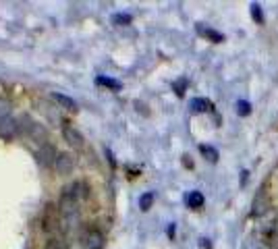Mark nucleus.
I'll list each match as a JSON object with an SVG mask.
<instances>
[{"label": "nucleus", "instance_id": "nucleus-1", "mask_svg": "<svg viewBox=\"0 0 278 249\" xmlns=\"http://www.w3.org/2000/svg\"><path fill=\"white\" fill-rule=\"evenodd\" d=\"M40 224L44 232H54L56 228H60V212H58V204H46L44 212H42Z\"/></svg>", "mask_w": 278, "mask_h": 249}, {"label": "nucleus", "instance_id": "nucleus-2", "mask_svg": "<svg viewBox=\"0 0 278 249\" xmlns=\"http://www.w3.org/2000/svg\"><path fill=\"white\" fill-rule=\"evenodd\" d=\"M58 148L54 146V144H44V146H40L38 150H36V162L42 166V168H52L54 166V162H56V158H58Z\"/></svg>", "mask_w": 278, "mask_h": 249}, {"label": "nucleus", "instance_id": "nucleus-3", "mask_svg": "<svg viewBox=\"0 0 278 249\" xmlns=\"http://www.w3.org/2000/svg\"><path fill=\"white\" fill-rule=\"evenodd\" d=\"M75 166H77V158H75V154H71V152H60L52 168H54V172H56V174L66 176L68 172H73Z\"/></svg>", "mask_w": 278, "mask_h": 249}, {"label": "nucleus", "instance_id": "nucleus-4", "mask_svg": "<svg viewBox=\"0 0 278 249\" xmlns=\"http://www.w3.org/2000/svg\"><path fill=\"white\" fill-rule=\"evenodd\" d=\"M268 212H270V198H268L266 189H262L254 198V202H252V216L254 218H262V216H266Z\"/></svg>", "mask_w": 278, "mask_h": 249}, {"label": "nucleus", "instance_id": "nucleus-5", "mask_svg": "<svg viewBox=\"0 0 278 249\" xmlns=\"http://www.w3.org/2000/svg\"><path fill=\"white\" fill-rule=\"evenodd\" d=\"M104 245H106L104 232L98 230V228L88 230L86 237H83V247H86V249H104Z\"/></svg>", "mask_w": 278, "mask_h": 249}, {"label": "nucleus", "instance_id": "nucleus-6", "mask_svg": "<svg viewBox=\"0 0 278 249\" xmlns=\"http://www.w3.org/2000/svg\"><path fill=\"white\" fill-rule=\"evenodd\" d=\"M19 135V124H17V118H4V120H0V140H4V142H10L12 137H17Z\"/></svg>", "mask_w": 278, "mask_h": 249}, {"label": "nucleus", "instance_id": "nucleus-7", "mask_svg": "<svg viewBox=\"0 0 278 249\" xmlns=\"http://www.w3.org/2000/svg\"><path fill=\"white\" fill-rule=\"evenodd\" d=\"M62 140L71 146V148H83V144H86V140H83V135L73 127V124H64L62 127Z\"/></svg>", "mask_w": 278, "mask_h": 249}, {"label": "nucleus", "instance_id": "nucleus-8", "mask_svg": "<svg viewBox=\"0 0 278 249\" xmlns=\"http://www.w3.org/2000/svg\"><path fill=\"white\" fill-rule=\"evenodd\" d=\"M189 108H191V112L202 114V112H210V110L214 108V104L210 100H206V98H193L189 102Z\"/></svg>", "mask_w": 278, "mask_h": 249}, {"label": "nucleus", "instance_id": "nucleus-9", "mask_svg": "<svg viewBox=\"0 0 278 249\" xmlns=\"http://www.w3.org/2000/svg\"><path fill=\"white\" fill-rule=\"evenodd\" d=\"M52 100L56 102L60 108H64V110H77V102H75L73 98H68V96H64V94L54 92V94H52Z\"/></svg>", "mask_w": 278, "mask_h": 249}, {"label": "nucleus", "instance_id": "nucleus-10", "mask_svg": "<svg viewBox=\"0 0 278 249\" xmlns=\"http://www.w3.org/2000/svg\"><path fill=\"white\" fill-rule=\"evenodd\" d=\"M30 137H32L34 142H38L40 146H44V144H48V129L44 127V124H40V122H36V127L32 129Z\"/></svg>", "mask_w": 278, "mask_h": 249}, {"label": "nucleus", "instance_id": "nucleus-11", "mask_svg": "<svg viewBox=\"0 0 278 249\" xmlns=\"http://www.w3.org/2000/svg\"><path fill=\"white\" fill-rule=\"evenodd\" d=\"M17 124H19V135H27V137H30L32 129L36 127V120H32L30 114H23V116L17 118Z\"/></svg>", "mask_w": 278, "mask_h": 249}, {"label": "nucleus", "instance_id": "nucleus-12", "mask_svg": "<svg viewBox=\"0 0 278 249\" xmlns=\"http://www.w3.org/2000/svg\"><path fill=\"white\" fill-rule=\"evenodd\" d=\"M198 32L202 34V36H206L208 40H212V42H216V44H220V42H224V36H222L220 32H214V30H206V27L200 23L198 25Z\"/></svg>", "mask_w": 278, "mask_h": 249}, {"label": "nucleus", "instance_id": "nucleus-13", "mask_svg": "<svg viewBox=\"0 0 278 249\" xmlns=\"http://www.w3.org/2000/svg\"><path fill=\"white\" fill-rule=\"evenodd\" d=\"M204 196H202V191H191L189 196H187V206L189 208H193V210H198V208H202L204 206Z\"/></svg>", "mask_w": 278, "mask_h": 249}, {"label": "nucleus", "instance_id": "nucleus-14", "mask_svg": "<svg viewBox=\"0 0 278 249\" xmlns=\"http://www.w3.org/2000/svg\"><path fill=\"white\" fill-rule=\"evenodd\" d=\"M200 152H202V156L208 160V162H218V150L216 148H212V146H200Z\"/></svg>", "mask_w": 278, "mask_h": 249}, {"label": "nucleus", "instance_id": "nucleus-15", "mask_svg": "<svg viewBox=\"0 0 278 249\" xmlns=\"http://www.w3.org/2000/svg\"><path fill=\"white\" fill-rule=\"evenodd\" d=\"M154 200H156V196H154V193H152V191H146L144 196L139 198V208H142L144 212H148L150 208L154 206Z\"/></svg>", "mask_w": 278, "mask_h": 249}, {"label": "nucleus", "instance_id": "nucleus-16", "mask_svg": "<svg viewBox=\"0 0 278 249\" xmlns=\"http://www.w3.org/2000/svg\"><path fill=\"white\" fill-rule=\"evenodd\" d=\"M10 110H12V102L4 96H0V120H4L10 116Z\"/></svg>", "mask_w": 278, "mask_h": 249}, {"label": "nucleus", "instance_id": "nucleus-17", "mask_svg": "<svg viewBox=\"0 0 278 249\" xmlns=\"http://www.w3.org/2000/svg\"><path fill=\"white\" fill-rule=\"evenodd\" d=\"M96 83H98V86L108 88V90H112V92H118L122 88L116 79H110V77H98V79H96Z\"/></svg>", "mask_w": 278, "mask_h": 249}, {"label": "nucleus", "instance_id": "nucleus-18", "mask_svg": "<svg viewBox=\"0 0 278 249\" xmlns=\"http://www.w3.org/2000/svg\"><path fill=\"white\" fill-rule=\"evenodd\" d=\"M243 249H268V245L264 243V241H260V239H256V237H249V239L245 241Z\"/></svg>", "mask_w": 278, "mask_h": 249}, {"label": "nucleus", "instance_id": "nucleus-19", "mask_svg": "<svg viewBox=\"0 0 278 249\" xmlns=\"http://www.w3.org/2000/svg\"><path fill=\"white\" fill-rule=\"evenodd\" d=\"M252 19H254L258 25H262V23H264V10H262V6H260L258 2H254V4H252Z\"/></svg>", "mask_w": 278, "mask_h": 249}, {"label": "nucleus", "instance_id": "nucleus-20", "mask_svg": "<svg viewBox=\"0 0 278 249\" xmlns=\"http://www.w3.org/2000/svg\"><path fill=\"white\" fill-rule=\"evenodd\" d=\"M187 86H189V81L183 77V79H178V81H174V86H172V90H174V94L176 96H185V90H187Z\"/></svg>", "mask_w": 278, "mask_h": 249}, {"label": "nucleus", "instance_id": "nucleus-21", "mask_svg": "<svg viewBox=\"0 0 278 249\" xmlns=\"http://www.w3.org/2000/svg\"><path fill=\"white\" fill-rule=\"evenodd\" d=\"M131 21H133V17L127 15V12H118V15L112 17V23H114V25H129Z\"/></svg>", "mask_w": 278, "mask_h": 249}, {"label": "nucleus", "instance_id": "nucleus-22", "mask_svg": "<svg viewBox=\"0 0 278 249\" xmlns=\"http://www.w3.org/2000/svg\"><path fill=\"white\" fill-rule=\"evenodd\" d=\"M237 112H239L241 116H249V114H252V104L245 102V100H239V102H237Z\"/></svg>", "mask_w": 278, "mask_h": 249}, {"label": "nucleus", "instance_id": "nucleus-23", "mask_svg": "<svg viewBox=\"0 0 278 249\" xmlns=\"http://www.w3.org/2000/svg\"><path fill=\"white\" fill-rule=\"evenodd\" d=\"M46 249H64V243H62L60 239H50Z\"/></svg>", "mask_w": 278, "mask_h": 249}, {"label": "nucleus", "instance_id": "nucleus-24", "mask_svg": "<svg viewBox=\"0 0 278 249\" xmlns=\"http://www.w3.org/2000/svg\"><path fill=\"white\" fill-rule=\"evenodd\" d=\"M200 247H202V249H212L210 239H200Z\"/></svg>", "mask_w": 278, "mask_h": 249}, {"label": "nucleus", "instance_id": "nucleus-25", "mask_svg": "<svg viewBox=\"0 0 278 249\" xmlns=\"http://www.w3.org/2000/svg\"><path fill=\"white\" fill-rule=\"evenodd\" d=\"M247 174H249L247 170H243V172H241V178H239V183H241V185H245V183H247V178H249Z\"/></svg>", "mask_w": 278, "mask_h": 249}, {"label": "nucleus", "instance_id": "nucleus-26", "mask_svg": "<svg viewBox=\"0 0 278 249\" xmlns=\"http://www.w3.org/2000/svg\"><path fill=\"white\" fill-rule=\"evenodd\" d=\"M168 234H170V237L174 234V224H170V226H168Z\"/></svg>", "mask_w": 278, "mask_h": 249}]
</instances>
